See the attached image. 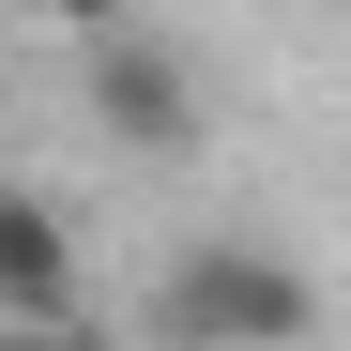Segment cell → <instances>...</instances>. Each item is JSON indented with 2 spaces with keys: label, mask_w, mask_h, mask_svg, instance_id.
I'll return each mask as SVG.
<instances>
[{
  "label": "cell",
  "mask_w": 351,
  "mask_h": 351,
  "mask_svg": "<svg viewBox=\"0 0 351 351\" xmlns=\"http://www.w3.org/2000/svg\"><path fill=\"white\" fill-rule=\"evenodd\" d=\"M306 321H321V275H290L245 229H199V245L153 275V336H199V351H290Z\"/></svg>",
  "instance_id": "obj_1"
},
{
  "label": "cell",
  "mask_w": 351,
  "mask_h": 351,
  "mask_svg": "<svg viewBox=\"0 0 351 351\" xmlns=\"http://www.w3.org/2000/svg\"><path fill=\"white\" fill-rule=\"evenodd\" d=\"M77 107H92L123 153H199V138H214V77H199L168 31H138V16H107V31H92Z\"/></svg>",
  "instance_id": "obj_2"
},
{
  "label": "cell",
  "mask_w": 351,
  "mask_h": 351,
  "mask_svg": "<svg viewBox=\"0 0 351 351\" xmlns=\"http://www.w3.org/2000/svg\"><path fill=\"white\" fill-rule=\"evenodd\" d=\"M0 321H31V336L92 321V260H77V229H62L46 184H0Z\"/></svg>",
  "instance_id": "obj_3"
},
{
  "label": "cell",
  "mask_w": 351,
  "mask_h": 351,
  "mask_svg": "<svg viewBox=\"0 0 351 351\" xmlns=\"http://www.w3.org/2000/svg\"><path fill=\"white\" fill-rule=\"evenodd\" d=\"M46 31H107V16H138V0H31Z\"/></svg>",
  "instance_id": "obj_4"
},
{
  "label": "cell",
  "mask_w": 351,
  "mask_h": 351,
  "mask_svg": "<svg viewBox=\"0 0 351 351\" xmlns=\"http://www.w3.org/2000/svg\"><path fill=\"white\" fill-rule=\"evenodd\" d=\"M336 16H351V0H336Z\"/></svg>",
  "instance_id": "obj_5"
}]
</instances>
